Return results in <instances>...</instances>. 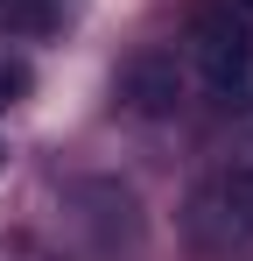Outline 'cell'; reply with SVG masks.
<instances>
[{
	"instance_id": "cell-1",
	"label": "cell",
	"mask_w": 253,
	"mask_h": 261,
	"mask_svg": "<svg viewBox=\"0 0 253 261\" xmlns=\"http://www.w3.org/2000/svg\"><path fill=\"white\" fill-rule=\"evenodd\" d=\"M190 64H197V85L218 106H253V21H239L232 7L211 14V21H197Z\"/></svg>"
},
{
	"instance_id": "cell-2",
	"label": "cell",
	"mask_w": 253,
	"mask_h": 261,
	"mask_svg": "<svg viewBox=\"0 0 253 261\" xmlns=\"http://www.w3.org/2000/svg\"><path fill=\"white\" fill-rule=\"evenodd\" d=\"M28 92V64H14V57H0V106H14Z\"/></svg>"
},
{
	"instance_id": "cell-3",
	"label": "cell",
	"mask_w": 253,
	"mask_h": 261,
	"mask_svg": "<svg viewBox=\"0 0 253 261\" xmlns=\"http://www.w3.org/2000/svg\"><path fill=\"white\" fill-rule=\"evenodd\" d=\"M225 7H232V14H239V21H253V0H225Z\"/></svg>"
}]
</instances>
